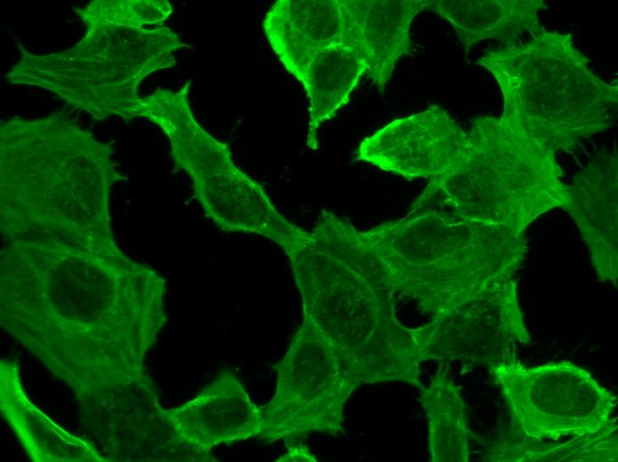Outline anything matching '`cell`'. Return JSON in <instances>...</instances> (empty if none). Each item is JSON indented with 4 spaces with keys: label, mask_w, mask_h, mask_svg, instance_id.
<instances>
[{
    "label": "cell",
    "mask_w": 618,
    "mask_h": 462,
    "mask_svg": "<svg viewBox=\"0 0 618 462\" xmlns=\"http://www.w3.org/2000/svg\"><path fill=\"white\" fill-rule=\"evenodd\" d=\"M424 361H458L464 366H493L516 360V345L528 344L513 276L432 316L416 328Z\"/></svg>",
    "instance_id": "30bf717a"
},
{
    "label": "cell",
    "mask_w": 618,
    "mask_h": 462,
    "mask_svg": "<svg viewBox=\"0 0 618 462\" xmlns=\"http://www.w3.org/2000/svg\"><path fill=\"white\" fill-rule=\"evenodd\" d=\"M145 374L80 407L82 424L107 461H218L182 441L162 415Z\"/></svg>",
    "instance_id": "8fae6325"
},
{
    "label": "cell",
    "mask_w": 618,
    "mask_h": 462,
    "mask_svg": "<svg viewBox=\"0 0 618 462\" xmlns=\"http://www.w3.org/2000/svg\"><path fill=\"white\" fill-rule=\"evenodd\" d=\"M556 151L510 117L474 118L456 162L430 179L412 208L525 231L566 206Z\"/></svg>",
    "instance_id": "5b68a950"
},
{
    "label": "cell",
    "mask_w": 618,
    "mask_h": 462,
    "mask_svg": "<svg viewBox=\"0 0 618 462\" xmlns=\"http://www.w3.org/2000/svg\"><path fill=\"white\" fill-rule=\"evenodd\" d=\"M0 410L32 461H107L93 442L61 428L28 399L16 361H0Z\"/></svg>",
    "instance_id": "e0dca14e"
},
{
    "label": "cell",
    "mask_w": 618,
    "mask_h": 462,
    "mask_svg": "<svg viewBox=\"0 0 618 462\" xmlns=\"http://www.w3.org/2000/svg\"><path fill=\"white\" fill-rule=\"evenodd\" d=\"M162 415L182 441L207 456L218 444L258 437L262 427L259 406L228 370H223L193 399L162 410Z\"/></svg>",
    "instance_id": "4fadbf2b"
},
{
    "label": "cell",
    "mask_w": 618,
    "mask_h": 462,
    "mask_svg": "<svg viewBox=\"0 0 618 462\" xmlns=\"http://www.w3.org/2000/svg\"><path fill=\"white\" fill-rule=\"evenodd\" d=\"M288 447V451L277 459L279 462L305 461L315 462V457L310 452L308 448L303 443L291 444Z\"/></svg>",
    "instance_id": "7402d4cb"
},
{
    "label": "cell",
    "mask_w": 618,
    "mask_h": 462,
    "mask_svg": "<svg viewBox=\"0 0 618 462\" xmlns=\"http://www.w3.org/2000/svg\"><path fill=\"white\" fill-rule=\"evenodd\" d=\"M187 82L178 91L158 88L139 97L124 119L145 117L162 131L175 165L190 176L196 198L220 228L265 236L290 258L312 241V233L279 213L262 187L234 163L227 145L199 124Z\"/></svg>",
    "instance_id": "52a82bcc"
},
{
    "label": "cell",
    "mask_w": 618,
    "mask_h": 462,
    "mask_svg": "<svg viewBox=\"0 0 618 462\" xmlns=\"http://www.w3.org/2000/svg\"><path fill=\"white\" fill-rule=\"evenodd\" d=\"M617 459V426L572 436L562 442L531 440L511 427L506 437L489 444L482 457V460L498 462H616Z\"/></svg>",
    "instance_id": "44dd1931"
},
{
    "label": "cell",
    "mask_w": 618,
    "mask_h": 462,
    "mask_svg": "<svg viewBox=\"0 0 618 462\" xmlns=\"http://www.w3.org/2000/svg\"><path fill=\"white\" fill-rule=\"evenodd\" d=\"M359 234L392 291L432 316L513 276L527 253L524 231L421 209Z\"/></svg>",
    "instance_id": "277c9868"
},
{
    "label": "cell",
    "mask_w": 618,
    "mask_h": 462,
    "mask_svg": "<svg viewBox=\"0 0 618 462\" xmlns=\"http://www.w3.org/2000/svg\"><path fill=\"white\" fill-rule=\"evenodd\" d=\"M571 39L541 28L529 41L487 51L477 61L501 87L502 116L556 152L609 129L617 116V83L595 75Z\"/></svg>",
    "instance_id": "8992f818"
},
{
    "label": "cell",
    "mask_w": 618,
    "mask_h": 462,
    "mask_svg": "<svg viewBox=\"0 0 618 462\" xmlns=\"http://www.w3.org/2000/svg\"><path fill=\"white\" fill-rule=\"evenodd\" d=\"M489 370L509 408L512 427L528 439L558 441L617 426V397L571 362L528 367L516 359Z\"/></svg>",
    "instance_id": "9c48e42d"
},
{
    "label": "cell",
    "mask_w": 618,
    "mask_h": 462,
    "mask_svg": "<svg viewBox=\"0 0 618 462\" xmlns=\"http://www.w3.org/2000/svg\"><path fill=\"white\" fill-rule=\"evenodd\" d=\"M543 7V0H430L424 10L449 21L467 51L484 39L511 44L525 31L535 34Z\"/></svg>",
    "instance_id": "ac0fdd59"
},
{
    "label": "cell",
    "mask_w": 618,
    "mask_h": 462,
    "mask_svg": "<svg viewBox=\"0 0 618 462\" xmlns=\"http://www.w3.org/2000/svg\"><path fill=\"white\" fill-rule=\"evenodd\" d=\"M263 28L284 68L296 78L320 52L345 44L341 0H279Z\"/></svg>",
    "instance_id": "2e32d148"
},
{
    "label": "cell",
    "mask_w": 618,
    "mask_h": 462,
    "mask_svg": "<svg viewBox=\"0 0 618 462\" xmlns=\"http://www.w3.org/2000/svg\"><path fill=\"white\" fill-rule=\"evenodd\" d=\"M276 389L259 406L261 440L293 441L312 432L344 433V409L360 386L343 358L316 323L304 315L283 358L273 367Z\"/></svg>",
    "instance_id": "ba28073f"
},
{
    "label": "cell",
    "mask_w": 618,
    "mask_h": 462,
    "mask_svg": "<svg viewBox=\"0 0 618 462\" xmlns=\"http://www.w3.org/2000/svg\"><path fill=\"white\" fill-rule=\"evenodd\" d=\"M430 0H341L345 44L366 60L367 76L380 94L397 61L411 46L410 23Z\"/></svg>",
    "instance_id": "9a60e30c"
},
{
    "label": "cell",
    "mask_w": 618,
    "mask_h": 462,
    "mask_svg": "<svg viewBox=\"0 0 618 462\" xmlns=\"http://www.w3.org/2000/svg\"><path fill=\"white\" fill-rule=\"evenodd\" d=\"M419 388V402L428 422L432 462H467L470 458L466 406L460 388L440 363L428 386Z\"/></svg>",
    "instance_id": "ffe728a7"
},
{
    "label": "cell",
    "mask_w": 618,
    "mask_h": 462,
    "mask_svg": "<svg viewBox=\"0 0 618 462\" xmlns=\"http://www.w3.org/2000/svg\"><path fill=\"white\" fill-rule=\"evenodd\" d=\"M75 11L86 27L75 45L36 55L18 42L20 60L6 78L52 92L99 121L123 118L142 80L173 67L174 53L187 46L162 26L172 12L166 0H94Z\"/></svg>",
    "instance_id": "3957f363"
},
{
    "label": "cell",
    "mask_w": 618,
    "mask_h": 462,
    "mask_svg": "<svg viewBox=\"0 0 618 462\" xmlns=\"http://www.w3.org/2000/svg\"><path fill=\"white\" fill-rule=\"evenodd\" d=\"M466 131L446 110H425L396 119L365 138L356 160L408 179H432L446 171L459 157Z\"/></svg>",
    "instance_id": "7c38bea8"
},
{
    "label": "cell",
    "mask_w": 618,
    "mask_h": 462,
    "mask_svg": "<svg viewBox=\"0 0 618 462\" xmlns=\"http://www.w3.org/2000/svg\"><path fill=\"white\" fill-rule=\"evenodd\" d=\"M312 241L289 259L309 316L339 351L360 386L402 381L418 386L424 361L416 328L401 324L395 293L359 230L322 211Z\"/></svg>",
    "instance_id": "7a4b0ae2"
},
{
    "label": "cell",
    "mask_w": 618,
    "mask_h": 462,
    "mask_svg": "<svg viewBox=\"0 0 618 462\" xmlns=\"http://www.w3.org/2000/svg\"><path fill=\"white\" fill-rule=\"evenodd\" d=\"M165 280L115 238L63 227L0 256V323L79 406L147 374Z\"/></svg>",
    "instance_id": "6da1fadb"
},
{
    "label": "cell",
    "mask_w": 618,
    "mask_h": 462,
    "mask_svg": "<svg viewBox=\"0 0 618 462\" xmlns=\"http://www.w3.org/2000/svg\"><path fill=\"white\" fill-rule=\"evenodd\" d=\"M367 74L365 59L353 48L338 44L317 53L297 79L309 102L307 146L316 149L320 126L347 104L360 78Z\"/></svg>",
    "instance_id": "d6986e66"
},
{
    "label": "cell",
    "mask_w": 618,
    "mask_h": 462,
    "mask_svg": "<svg viewBox=\"0 0 618 462\" xmlns=\"http://www.w3.org/2000/svg\"><path fill=\"white\" fill-rule=\"evenodd\" d=\"M579 227L598 280L618 279L617 154L595 157L568 185L564 207Z\"/></svg>",
    "instance_id": "5bb4252c"
}]
</instances>
